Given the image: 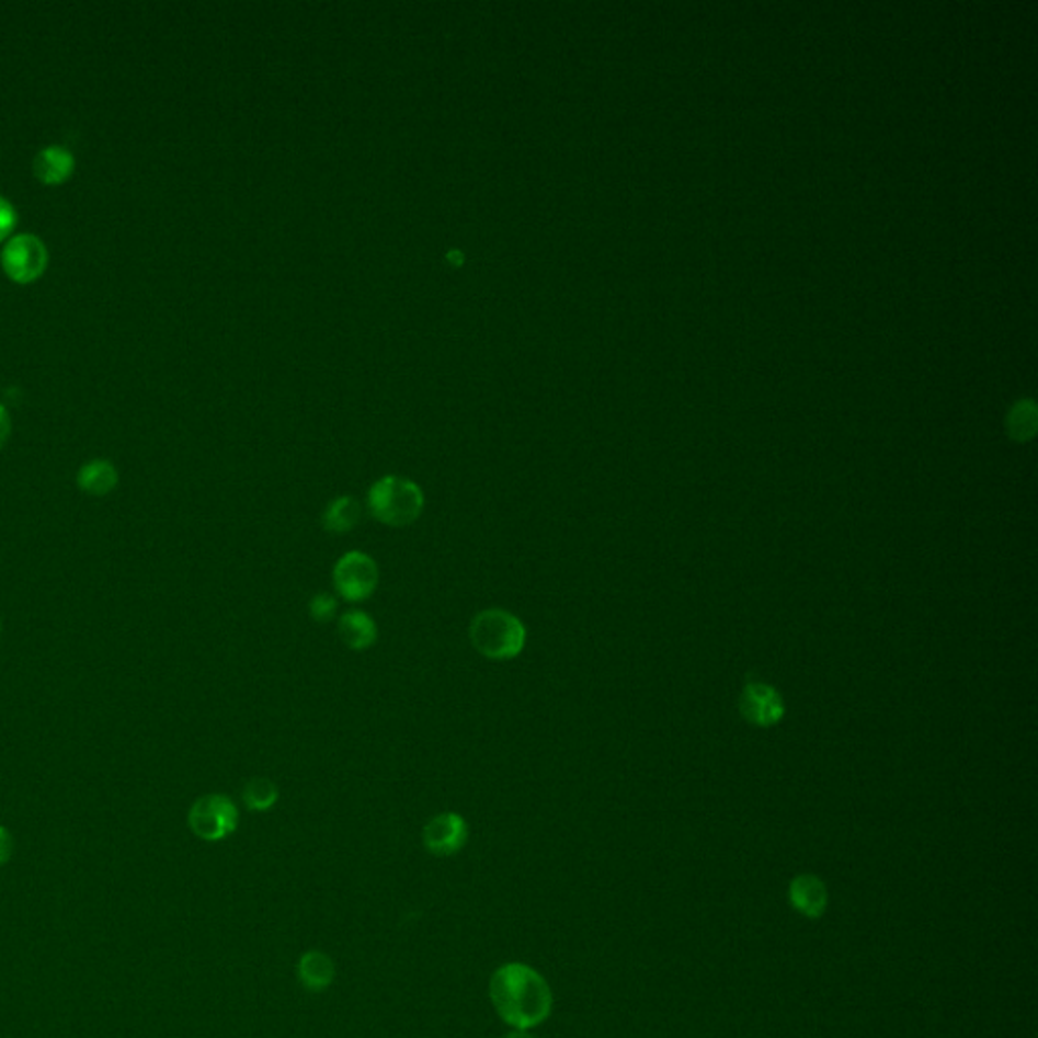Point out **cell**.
<instances>
[{"label":"cell","mask_w":1038,"mask_h":1038,"mask_svg":"<svg viewBox=\"0 0 1038 1038\" xmlns=\"http://www.w3.org/2000/svg\"><path fill=\"white\" fill-rule=\"evenodd\" d=\"M489 992L501 1020L515 1030L541 1025L552 1012L550 985L526 963L501 966L491 978Z\"/></svg>","instance_id":"1"},{"label":"cell","mask_w":1038,"mask_h":1038,"mask_svg":"<svg viewBox=\"0 0 1038 1038\" xmlns=\"http://www.w3.org/2000/svg\"><path fill=\"white\" fill-rule=\"evenodd\" d=\"M472 648L491 661L517 658L526 648V625L505 608H486L469 627Z\"/></svg>","instance_id":"2"},{"label":"cell","mask_w":1038,"mask_h":1038,"mask_svg":"<svg viewBox=\"0 0 1038 1038\" xmlns=\"http://www.w3.org/2000/svg\"><path fill=\"white\" fill-rule=\"evenodd\" d=\"M367 510L384 526H412L424 510V493L406 477L386 475L369 487Z\"/></svg>","instance_id":"3"},{"label":"cell","mask_w":1038,"mask_h":1038,"mask_svg":"<svg viewBox=\"0 0 1038 1038\" xmlns=\"http://www.w3.org/2000/svg\"><path fill=\"white\" fill-rule=\"evenodd\" d=\"M378 584V564L369 554L362 550L343 554L333 567V586L347 603H364L372 598Z\"/></svg>","instance_id":"4"},{"label":"cell","mask_w":1038,"mask_h":1038,"mask_svg":"<svg viewBox=\"0 0 1038 1038\" xmlns=\"http://www.w3.org/2000/svg\"><path fill=\"white\" fill-rule=\"evenodd\" d=\"M240 813L230 797L221 794L203 796L191 806L187 822L191 832L205 842H219L238 830Z\"/></svg>","instance_id":"5"},{"label":"cell","mask_w":1038,"mask_h":1038,"mask_svg":"<svg viewBox=\"0 0 1038 1038\" xmlns=\"http://www.w3.org/2000/svg\"><path fill=\"white\" fill-rule=\"evenodd\" d=\"M0 262L13 283L28 284L37 281L45 272L49 264V254L37 236L19 233L4 246Z\"/></svg>","instance_id":"6"},{"label":"cell","mask_w":1038,"mask_h":1038,"mask_svg":"<svg viewBox=\"0 0 1038 1038\" xmlns=\"http://www.w3.org/2000/svg\"><path fill=\"white\" fill-rule=\"evenodd\" d=\"M469 840V825L465 818L455 811H445L434 815L431 822L424 825L422 842L424 848L434 856H453L465 848Z\"/></svg>","instance_id":"7"},{"label":"cell","mask_w":1038,"mask_h":1038,"mask_svg":"<svg viewBox=\"0 0 1038 1038\" xmlns=\"http://www.w3.org/2000/svg\"><path fill=\"white\" fill-rule=\"evenodd\" d=\"M741 712L756 727H771L782 720L785 706L777 689L767 684H749L742 692Z\"/></svg>","instance_id":"8"},{"label":"cell","mask_w":1038,"mask_h":1038,"mask_svg":"<svg viewBox=\"0 0 1038 1038\" xmlns=\"http://www.w3.org/2000/svg\"><path fill=\"white\" fill-rule=\"evenodd\" d=\"M341 641L353 651L374 648L378 641V625L365 611H347L341 615L338 625Z\"/></svg>","instance_id":"9"},{"label":"cell","mask_w":1038,"mask_h":1038,"mask_svg":"<svg viewBox=\"0 0 1038 1038\" xmlns=\"http://www.w3.org/2000/svg\"><path fill=\"white\" fill-rule=\"evenodd\" d=\"M789 901L801 915L809 919L822 917L828 906V889L820 878L801 875L789 887Z\"/></svg>","instance_id":"10"},{"label":"cell","mask_w":1038,"mask_h":1038,"mask_svg":"<svg viewBox=\"0 0 1038 1038\" xmlns=\"http://www.w3.org/2000/svg\"><path fill=\"white\" fill-rule=\"evenodd\" d=\"M73 167H76V161L71 152L59 145H54L37 152L33 161V173L43 185H59L68 181L73 173Z\"/></svg>","instance_id":"11"},{"label":"cell","mask_w":1038,"mask_h":1038,"mask_svg":"<svg viewBox=\"0 0 1038 1038\" xmlns=\"http://www.w3.org/2000/svg\"><path fill=\"white\" fill-rule=\"evenodd\" d=\"M297 971L300 984L309 992H323L335 978L333 959L323 951H307L298 961Z\"/></svg>","instance_id":"12"},{"label":"cell","mask_w":1038,"mask_h":1038,"mask_svg":"<svg viewBox=\"0 0 1038 1038\" xmlns=\"http://www.w3.org/2000/svg\"><path fill=\"white\" fill-rule=\"evenodd\" d=\"M116 486H118V471L110 460H90L78 471V487L92 498H104Z\"/></svg>","instance_id":"13"},{"label":"cell","mask_w":1038,"mask_h":1038,"mask_svg":"<svg viewBox=\"0 0 1038 1038\" xmlns=\"http://www.w3.org/2000/svg\"><path fill=\"white\" fill-rule=\"evenodd\" d=\"M362 520V505L355 498L339 495L323 512V527L329 534H350Z\"/></svg>","instance_id":"14"},{"label":"cell","mask_w":1038,"mask_h":1038,"mask_svg":"<svg viewBox=\"0 0 1038 1038\" xmlns=\"http://www.w3.org/2000/svg\"><path fill=\"white\" fill-rule=\"evenodd\" d=\"M242 799L246 808L252 809V811H269L278 801V787H276V783L270 782L266 777H256V779L246 783Z\"/></svg>","instance_id":"15"},{"label":"cell","mask_w":1038,"mask_h":1038,"mask_svg":"<svg viewBox=\"0 0 1038 1038\" xmlns=\"http://www.w3.org/2000/svg\"><path fill=\"white\" fill-rule=\"evenodd\" d=\"M1008 429H1011V434L1016 438V441H1026L1035 434V429H1037V410H1035V404L1033 402H1025V404H1018L1014 410H1012L1011 419H1008Z\"/></svg>","instance_id":"16"},{"label":"cell","mask_w":1038,"mask_h":1038,"mask_svg":"<svg viewBox=\"0 0 1038 1038\" xmlns=\"http://www.w3.org/2000/svg\"><path fill=\"white\" fill-rule=\"evenodd\" d=\"M338 598L333 594L317 593L310 598V619L315 623H329L338 615Z\"/></svg>","instance_id":"17"},{"label":"cell","mask_w":1038,"mask_h":1038,"mask_svg":"<svg viewBox=\"0 0 1038 1038\" xmlns=\"http://www.w3.org/2000/svg\"><path fill=\"white\" fill-rule=\"evenodd\" d=\"M16 221H19V216L14 212L13 203L7 202L0 195V242L7 240V236L13 231Z\"/></svg>","instance_id":"18"},{"label":"cell","mask_w":1038,"mask_h":1038,"mask_svg":"<svg viewBox=\"0 0 1038 1038\" xmlns=\"http://www.w3.org/2000/svg\"><path fill=\"white\" fill-rule=\"evenodd\" d=\"M13 849L14 842L11 832H9L4 825H0V866H4V864L11 860Z\"/></svg>","instance_id":"19"},{"label":"cell","mask_w":1038,"mask_h":1038,"mask_svg":"<svg viewBox=\"0 0 1038 1038\" xmlns=\"http://www.w3.org/2000/svg\"><path fill=\"white\" fill-rule=\"evenodd\" d=\"M9 436H11V417H9L7 408L0 404V448L7 445Z\"/></svg>","instance_id":"20"},{"label":"cell","mask_w":1038,"mask_h":1038,"mask_svg":"<svg viewBox=\"0 0 1038 1038\" xmlns=\"http://www.w3.org/2000/svg\"><path fill=\"white\" fill-rule=\"evenodd\" d=\"M505 1038H534L532 1035H527V1030H515L512 1035H507Z\"/></svg>","instance_id":"21"}]
</instances>
